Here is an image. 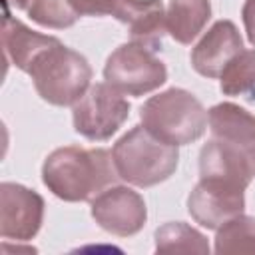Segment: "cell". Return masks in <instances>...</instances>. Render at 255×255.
Listing matches in <instances>:
<instances>
[{"mask_svg":"<svg viewBox=\"0 0 255 255\" xmlns=\"http://www.w3.org/2000/svg\"><path fill=\"white\" fill-rule=\"evenodd\" d=\"M118 177L114 155L102 147H60L46 157L42 167L46 187L64 201H92Z\"/></svg>","mask_w":255,"mask_h":255,"instance_id":"1","label":"cell"},{"mask_svg":"<svg viewBox=\"0 0 255 255\" xmlns=\"http://www.w3.org/2000/svg\"><path fill=\"white\" fill-rule=\"evenodd\" d=\"M112 155L120 179L137 187H151L165 181L175 171L179 159L177 145L157 139L143 126H135L120 137Z\"/></svg>","mask_w":255,"mask_h":255,"instance_id":"2","label":"cell"},{"mask_svg":"<svg viewBox=\"0 0 255 255\" xmlns=\"http://www.w3.org/2000/svg\"><path fill=\"white\" fill-rule=\"evenodd\" d=\"M139 118L151 135L171 145L191 143L199 139L207 128V112L201 102L179 88L151 96L141 106Z\"/></svg>","mask_w":255,"mask_h":255,"instance_id":"3","label":"cell"},{"mask_svg":"<svg viewBox=\"0 0 255 255\" xmlns=\"http://www.w3.org/2000/svg\"><path fill=\"white\" fill-rule=\"evenodd\" d=\"M28 74L34 80L36 92L42 100L54 106H74L88 92L92 80V68L88 60L66 48L62 42L40 52Z\"/></svg>","mask_w":255,"mask_h":255,"instance_id":"4","label":"cell"},{"mask_svg":"<svg viewBox=\"0 0 255 255\" xmlns=\"http://www.w3.org/2000/svg\"><path fill=\"white\" fill-rule=\"evenodd\" d=\"M106 82L124 96H143L157 90L165 78V66L153 50L129 42L112 52L104 68Z\"/></svg>","mask_w":255,"mask_h":255,"instance_id":"5","label":"cell"},{"mask_svg":"<svg viewBox=\"0 0 255 255\" xmlns=\"http://www.w3.org/2000/svg\"><path fill=\"white\" fill-rule=\"evenodd\" d=\"M74 128L80 135L104 141L112 137L129 116V104L108 82L92 86L74 104Z\"/></svg>","mask_w":255,"mask_h":255,"instance_id":"6","label":"cell"},{"mask_svg":"<svg viewBox=\"0 0 255 255\" xmlns=\"http://www.w3.org/2000/svg\"><path fill=\"white\" fill-rule=\"evenodd\" d=\"M92 217L102 229L120 237H129L143 227L147 209L137 191L124 185H112L92 199Z\"/></svg>","mask_w":255,"mask_h":255,"instance_id":"7","label":"cell"},{"mask_svg":"<svg viewBox=\"0 0 255 255\" xmlns=\"http://www.w3.org/2000/svg\"><path fill=\"white\" fill-rule=\"evenodd\" d=\"M44 219V199L18 183L0 185V235L14 241L32 239Z\"/></svg>","mask_w":255,"mask_h":255,"instance_id":"8","label":"cell"},{"mask_svg":"<svg viewBox=\"0 0 255 255\" xmlns=\"http://www.w3.org/2000/svg\"><path fill=\"white\" fill-rule=\"evenodd\" d=\"M243 191L245 189L225 181L199 179V183L187 197V209L199 225L207 229H219L225 221L243 213Z\"/></svg>","mask_w":255,"mask_h":255,"instance_id":"9","label":"cell"},{"mask_svg":"<svg viewBox=\"0 0 255 255\" xmlns=\"http://www.w3.org/2000/svg\"><path fill=\"white\" fill-rule=\"evenodd\" d=\"M108 14L129 28L133 42L153 52L161 46L167 26L159 0H108Z\"/></svg>","mask_w":255,"mask_h":255,"instance_id":"10","label":"cell"},{"mask_svg":"<svg viewBox=\"0 0 255 255\" xmlns=\"http://www.w3.org/2000/svg\"><path fill=\"white\" fill-rule=\"evenodd\" d=\"M243 50L239 30L229 20L215 22L191 52V64L205 78H219L225 66Z\"/></svg>","mask_w":255,"mask_h":255,"instance_id":"11","label":"cell"},{"mask_svg":"<svg viewBox=\"0 0 255 255\" xmlns=\"http://www.w3.org/2000/svg\"><path fill=\"white\" fill-rule=\"evenodd\" d=\"M201 179H215L245 189L251 183L253 167L247 149L229 141L213 137L201 147L199 153Z\"/></svg>","mask_w":255,"mask_h":255,"instance_id":"12","label":"cell"},{"mask_svg":"<svg viewBox=\"0 0 255 255\" xmlns=\"http://www.w3.org/2000/svg\"><path fill=\"white\" fill-rule=\"evenodd\" d=\"M56 42H60V40L54 38V36L34 32L28 26H24L20 20L12 18L8 12L4 14V20H2V52H4V58H10L16 68L28 72L34 58L40 52H44L46 48L54 46Z\"/></svg>","mask_w":255,"mask_h":255,"instance_id":"13","label":"cell"},{"mask_svg":"<svg viewBox=\"0 0 255 255\" xmlns=\"http://www.w3.org/2000/svg\"><path fill=\"white\" fill-rule=\"evenodd\" d=\"M209 129L213 137L251 149L255 145V116L235 104H217L207 114Z\"/></svg>","mask_w":255,"mask_h":255,"instance_id":"14","label":"cell"},{"mask_svg":"<svg viewBox=\"0 0 255 255\" xmlns=\"http://www.w3.org/2000/svg\"><path fill=\"white\" fill-rule=\"evenodd\" d=\"M211 18L209 0H169L165 12V26L173 40L191 44Z\"/></svg>","mask_w":255,"mask_h":255,"instance_id":"15","label":"cell"},{"mask_svg":"<svg viewBox=\"0 0 255 255\" xmlns=\"http://www.w3.org/2000/svg\"><path fill=\"white\" fill-rule=\"evenodd\" d=\"M155 251L161 255H171V253L205 255L209 253V245L207 239L197 229L181 221H171L155 231Z\"/></svg>","mask_w":255,"mask_h":255,"instance_id":"16","label":"cell"},{"mask_svg":"<svg viewBox=\"0 0 255 255\" xmlns=\"http://www.w3.org/2000/svg\"><path fill=\"white\" fill-rule=\"evenodd\" d=\"M215 251L219 255H255V217L235 215L217 229Z\"/></svg>","mask_w":255,"mask_h":255,"instance_id":"17","label":"cell"},{"mask_svg":"<svg viewBox=\"0 0 255 255\" xmlns=\"http://www.w3.org/2000/svg\"><path fill=\"white\" fill-rule=\"evenodd\" d=\"M219 78L225 96H245L255 100V50H241L225 66Z\"/></svg>","mask_w":255,"mask_h":255,"instance_id":"18","label":"cell"},{"mask_svg":"<svg viewBox=\"0 0 255 255\" xmlns=\"http://www.w3.org/2000/svg\"><path fill=\"white\" fill-rule=\"evenodd\" d=\"M28 16L46 28H68L78 20L70 0H32Z\"/></svg>","mask_w":255,"mask_h":255,"instance_id":"19","label":"cell"},{"mask_svg":"<svg viewBox=\"0 0 255 255\" xmlns=\"http://www.w3.org/2000/svg\"><path fill=\"white\" fill-rule=\"evenodd\" d=\"M78 16H104L108 14V0H70Z\"/></svg>","mask_w":255,"mask_h":255,"instance_id":"20","label":"cell"},{"mask_svg":"<svg viewBox=\"0 0 255 255\" xmlns=\"http://www.w3.org/2000/svg\"><path fill=\"white\" fill-rule=\"evenodd\" d=\"M243 24L249 42L255 46V0H245L243 4Z\"/></svg>","mask_w":255,"mask_h":255,"instance_id":"21","label":"cell"},{"mask_svg":"<svg viewBox=\"0 0 255 255\" xmlns=\"http://www.w3.org/2000/svg\"><path fill=\"white\" fill-rule=\"evenodd\" d=\"M28 2H30V0H6V4H10V6H14V8H26Z\"/></svg>","mask_w":255,"mask_h":255,"instance_id":"22","label":"cell"},{"mask_svg":"<svg viewBox=\"0 0 255 255\" xmlns=\"http://www.w3.org/2000/svg\"><path fill=\"white\" fill-rule=\"evenodd\" d=\"M247 153H249V159H251V167H253V175H255V145H253V147H251Z\"/></svg>","mask_w":255,"mask_h":255,"instance_id":"23","label":"cell"}]
</instances>
